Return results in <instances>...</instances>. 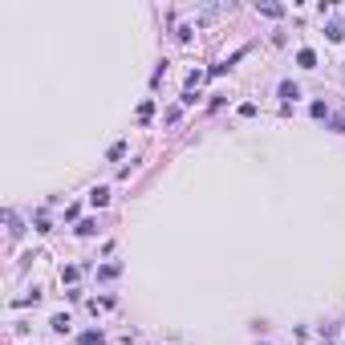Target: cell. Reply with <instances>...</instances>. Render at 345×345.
<instances>
[{
	"instance_id": "obj_6",
	"label": "cell",
	"mask_w": 345,
	"mask_h": 345,
	"mask_svg": "<svg viewBox=\"0 0 345 345\" xmlns=\"http://www.w3.org/2000/svg\"><path fill=\"white\" fill-rule=\"evenodd\" d=\"M118 272H122V268H118V264H102V268H98V276H102V281H114Z\"/></svg>"
},
{
	"instance_id": "obj_9",
	"label": "cell",
	"mask_w": 345,
	"mask_h": 345,
	"mask_svg": "<svg viewBox=\"0 0 345 345\" xmlns=\"http://www.w3.org/2000/svg\"><path fill=\"white\" fill-rule=\"evenodd\" d=\"M155 114V102H142V106H138V118H142V122H146V118Z\"/></svg>"
},
{
	"instance_id": "obj_3",
	"label": "cell",
	"mask_w": 345,
	"mask_h": 345,
	"mask_svg": "<svg viewBox=\"0 0 345 345\" xmlns=\"http://www.w3.org/2000/svg\"><path fill=\"white\" fill-rule=\"evenodd\" d=\"M256 12H264V16H285V4H256Z\"/></svg>"
},
{
	"instance_id": "obj_7",
	"label": "cell",
	"mask_w": 345,
	"mask_h": 345,
	"mask_svg": "<svg viewBox=\"0 0 345 345\" xmlns=\"http://www.w3.org/2000/svg\"><path fill=\"white\" fill-rule=\"evenodd\" d=\"M281 98H285V102H292V98H300V90H296L292 81H285V85H281Z\"/></svg>"
},
{
	"instance_id": "obj_2",
	"label": "cell",
	"mask_w": 345,
	"mask_h": 345,
	"mask_svg": "<svg viewBox=\"0 0 345 345\" xmlns=\"http://www.w3.org/2000/svg\"><path fill=\"white\" fill-rule=\"evenodd\" d=\"M77 341H81V345H106V337H102L98 329H85V333H81Z\"/></svg>"
},
{
	"instance_id": "obj_1",
	"label": "cell",
	"mask_w": 345,
	"mask_h": 345,
	"mask_svg": "<svg viewBox=\"0 0 345 345\" xmlns=\"http://www.w3.org/2000/svg\"><path fill=\"white\" fill-rule=\"evenodd\" d=\"M90 203H94V207H106V203H110V191H106V187H94V191H90Z\"/></svg>"
},
{
	"instance_id": "obj_5",
	"label": "cell",
	"mask_w": 345,
	"mask_h": 345,
	"mask_svg": "<svg viewBox=\"0 0 345 345\" xmlns=\"http://www.w3.org/2000/svg\"><path fill=\"white\" fill-rule=\"evenodd\" d=\"M296 65H305V69H313V65H317V53H313V49H300V53H296Z\"/></svg>"
},
{
	"instance_id": "obj_10",
	"label": "cell",
	"mask_w": 345,
	"mask_h": 345,
	"mask_svg": "<svg viewBox=\"0 0 345 345\" xmlns=\"http://www.w3.org/2000/svg\"><path fill=\"white\" fill-rule=\"evenodd\" d=\"M333 130H337V134H345V118H333Z\"/></svg>"
},
{
	"instance_id": "obj_8",
	"label": "cell",
	"mask_w": 345,
	"mask_h": 345,
	"mask_svg": "<svg viewBox=\"0 0 345 345\" xmlns=\"http://www.w3.org/2000/svg\"><path fill=\"white\" fill-rule=\"evenodd\" d=\"M94 231H98V224H94V220H85V224H77V235H94Z\"/></svg>"
},
{
	"instance_id": "obj_4",
	"label": "cell",
	"mask_w": 345,
	"mask_h": 345,
	"mask_svg": "<svg viewBox=\"0 0 345 345\" xmlns=\"http://www.w3.org/2000/svg\"><path fill=\"white\" fill-rule=\"evenodd\" d=\"M4 220H8V235H12V240H16V235H20V220H16V211H4Z\"/></svg>"
}]
</instances>
